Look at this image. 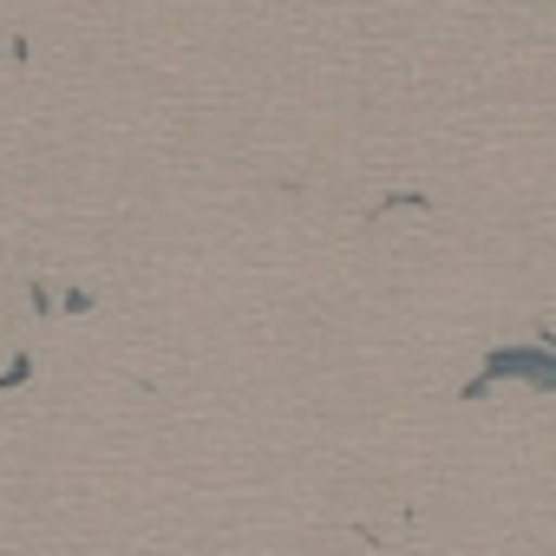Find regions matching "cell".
Returning a JSON list of instances; mask_svg holds the SVG:
<instances>
[{
    "mask_svg": "<svg viewBox=\"0 0 556 556\" xmlns=\"http://www.w3.org/2000/svg\"><path fill=\"white\" fill-rule=\"evenodd\" d=\"M497 380H523V387H556V348H491V361H484V374L471 380V393H484V387H497Z\"/></svg>",
    "mask_w": 556,
    "mask_h": 556,
    "instance_id": "obj_1",
    "label": "cell"
}]
</instances>
